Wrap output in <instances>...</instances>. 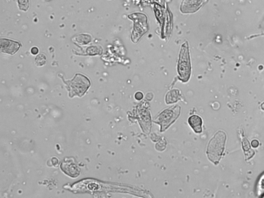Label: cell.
Segmentation results:
<instances>
[{
  "mask_svg": "<svg viewBox=\"0 0 264 198\" xmlns=\"http://www.w3.org/2000/svg\"><path fill=\"white\" fill-rule=\"evenodd\" d=\"M135 98L137 99V100H141L142 99V98H143V94L140 92H137L136 94H135Z\"/></svg>",
  "mask_w": 264,
  "mask_h": 198,
  "instance_id": "5bb4252c",
  "label": "cell"
},
{
  "mask_svg": "<svg viewBox=\"0 0 264 198\" xmlns=\"http://www.w3.org/2000/svg\"><path fill=\"white\" fill-rule=\"evenodd\" d=\"M178 72L183 81L184 82L187 81L191 74V64L189 61L188 49L186 43L183 45L179 54Z\"/></svg>",
  "mask_w": 264,
  "mask_h": 198,
  "instance_id": "3957f363",
  "label": "cell"
},
{
  "mask_svg": "<svg viewBox=\"0 0 264 198\" xmlns=\"http://www.w3.org/2000/svg\"><path fill=\"white\" fill-rule=\"evenodd\" d=\"M179 97V91L174 90L170 91L166 96V102L168 104L174 103L177 101Z\"/></svg>",
  "mask_w": 264,
  "mask_h": 198,
  "instance_id": "9c48e42d",
  "label": "cell"
},
{
  "mask_svg": "<svg viewBox=\"0 0 264 198\" xmlns=\"http://www.w3.org/2000/svg\"><path fill=\"white\" fill-rule=\"evenodd\" d=\"M227 136L224 132L219 130L210 140L207 149L208 159L215 165L218 164L224 152Z\"/></svg>",
  "mask_w": 264,
  "mask_h": 198,
  "instance_id": "6da1fadb",
  "label": "cell"
},
{
  "mask_svg": "<svg viewBox=\"0 0 264 198\" xmlns=\"http://www.w3.org/2000/svg\"><path fill=\"white\" fill-rule=\"evenodd\" d=\"M207 0H184L181 10L184 13H194L197 11Z\"/></svg>",
  "mask_w": 264,
  "mask_h": 198,
  "instance_id": "52a82bcc",
  "label": "cell"
},
{
  "mask_svg": "<svg viewBox=\"0 0 264 198\" xmlns=\"http://www.w3.org/2000/svg\"><path fill=\"white\" fill-rule=\"evenodd\" d=\"M261 108L262 110H264V103H262V104L261 105Z\"/></svg>",
  "mask_w": 264,
  "mask_h": 198,
  "instance_id": "e0dca14e",
  "label": "cell"
},
{
  "mask_svg": "<svg viewBox=\"0 0 264 198\" xmlns=\"http://www.w3.org/2000/svg\"><path fill=\"white\" fill-rule=\"evenodd\" d=\"M20 47V44L17 41H11L8 39H0L1 51L5 53L13 55L18 51Z\"/></svg>",
  "mask_w": 264,
  "mask_h": 198,
  "instance_id": "8992f818",
  "label": "cell"
},
{
  "mask_svg": "<svg viewBox=\"0 0 264 198\" xmlns=\"http://www.w3.org/2000/svg\"><path fill=\"white\" fill-rule=\"evenodd\" d=\"M46 61V57L43 54H39L36 57L35 63L38 67H41L45 64Z\"/></svg>",
  "mask_w": 264,
  "mask_h": 198,
  "instance_id": "30bf717a",
  "label": "cell"
},
{
  "mask_svg": "<svg viewBox=\"0 0 264 198\" xmlns=\"http://www.w3.org/2000/svg\"><path fill=\"white\" fill-rule=\"evenodd\" d=\"M188 123L192 127L194 131L197 133H200L202 131V120L198 115H193L189 118Z\"/></svg>",
  "mask_w": 264,
  "mask_h": 198,
  "instance_id": "ba28073f",
  "label": "cell"
},
{
  "mask_svg": "<svg viewBox=\"0 0 264 198\" xmlns=\"http://www.w3.org/2000/svg\"><path fill=\"white\" fill-rule=\"evenodd\" d=\"M91 41V37L88 35H81L79 37H77V42H79L82 45H86L89 43Z\"/></svg>",
  "mask_w": 264,
  "mask_h": 198,
  "instance_id": "8fae6325",
  "label": "cell"
},
{
  "mask_svg": "<svg viewBox=\"0 0 264 198\" xmlns=\"http://www.w3.org/2000/svg\"><path fill=\"white\" fill-rule=\"evenodd\" d=\"M18 5L20 10L26 11L29 8V0H18Z\"/></svg>",
  "mask_w": 264,
  "mask_h": 198,
  "instance_id": "7c38bea8",
  "label": "cell"
},
{
  "mask_svg": "<svg viewBox=\"0 0 264 198\" xmlns=\"http://www.w3.org/2000/svg\"><path fill=\"white\" fill-rule=\"evenodd\" d=\"M251 145L253 147V148H256V147H258V145H259V142H258V140H253L251 142Z\"/></svg>",
  "mask_w": 264,
  "mask_h": 198,
  "instance_id": "2e32d148",
  "label": "cell"
},
{
  "mask_svg": "<svg viewBox=\"0 0 264 198\" xmlns=\"http://www.w3.org/2000/svg\"><path fill=\"white\" fill-rule=\"evenodd\" d=\"M99 49L97 46H91L88 47L87 50V53L90 55H96L100 53Z\"/></svg>",
  "mask_w": 264,
  "mask_h": 198,
  "instance_id": "4fadbf2b",
  "label": "cell"
},
{
  "mask_svg": "<svg viewBox=\"0 0 264 198\" xmlns=\"http://www.w3.org/2000/svg\"><path fill=\"white\" fill-rule=\"evenodd\" d=\"M62 78V77H61ZM63 82L67 85L70 98L74 96L82 97L90 86V81L85 76L81 74H76L71 80L65 81L62 78Z\"/></svg>",
  "mask_w": 264,
  "mask_h": 198,
  "instance_id": "7a4b0ae2",
  "label": "cell"
},
{
  "mask_svg": "<svg viewBox=\"0 0 264 198\" xmlns=\"http://www.w3.org/2000/svg\"><path fill=\"white\" fill-rule=\"evenodd\" d=\"M61 168L65 174L71 177H77L80 173V169L73 158H66L61 164Z\"/></svg>",
  "mask_w": 264,
  "mask_h": 198,
  "instance_id": "5b68a950",
  "label": "cell"
},
{
  "mask_svg": "<svg viewBox=\"0 0 264 198\" xmlns=\"http://www.w3.org/2000/svg\"><path fill=\"white\" fill-rule=\"evenodd\" d=\"M179 113V107H175L174 108L165 110L159 115L154 122L160 124L161 131H164L176 119Z\"/></svg>",
  "mask_w": 264,
  "mask_h": 198,
  "instance_id": "277c9868",
  "label": "cell"
},
{
  "mask_svg": "<svg viewBox=\"0 0 264 198\" xmlns=\"http://www.w3.org/2000/svg\"><path fill=\"white\" fill-rule=\"evenodd\" d=\"M31 51L32 54H34V55H36V54H37L38 53V49L37 48V47H33V48L31 49V51Z\"/></svg>",
  "mask_w": 264,
  "mask_h": 198,
  "instance_id": "9a60e30c",
  "label": "cell"
}]
</instances>
